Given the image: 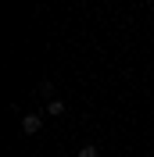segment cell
<instances>
[{
  "label": "cell",
  "mask_w": 154,
  "mask_h": 157,
  "mask_svg": "<svg viewBox=\"0 0 154 157\" xmlns=\"http://www.w3.org/2000/svg\"><path fill=\"white\" fill-rule=\"evenodd\" d=\"M47 114H50V118L65 114V104H61V100H47Z\"/></svg>",
  "instance_id": "2"
},
{
  "label": "cell",
  "mask_w": 154,
  "mask_h": 157,
  "mask_svg": "<svg viewBox=\"0 0 154 157\" xmlns=\"http://www.w3.org/2000/svg\"><path fill=\"white\" fill-rule=\"evenodd\" d=\"M39 128H43V118L39 114H25L22 118V132H25V136H36Z\"/></svg>",
  "instance_id": "1"
},
{
  "label": "cell",
  "mask_w": 154,
  "mask_h": 157,
  "mask_svg": "<svg viewBox=\"0 0 154 157\" xmlns=\"http://www.w3.org/2000/svg\"><path fill=\"white\" fill-rule=\"evenodd\" d=\"M79 157H97V147H93V143H86V147L79 150Z\"/></svg>",
  "instance_id": "3"
}]
</instances>
